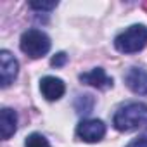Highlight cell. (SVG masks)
I'll return each instance as SVG.
<instances>
[{"mask_svg":"<svg viewBox=\"0 0 147 147\" xmlns=\"http://www.w3.org/2000/svg\"><path fill=\"white\" fill-rule=\"evenodd\" d=\"M75 107H76V113L80 114H88L94 107V99L92 95H80L75 102Z\"/></svg>","mask_w":147,"mask_h":147,"instance_id":"obj_10","label":"cell"},{"mask_svg":"<svg viewBox=\"0 0 147 147\" xmlns=\"http://www.w3.org/2000/svg\"><path fill=\"white\" fill-rule=\"evenodd\" d=\"M0 128H2V138L7 140L11 138L16 130H18V114L16 111L9 109V107H4L2 113H0Z\"/></svg>","mask_w":147,"mask_h":147,"instance_id":"obj_9","label":"cell"},{"mask_svg":"<svg viewBox=\"0 0 147 147\" xmlns=\"http://www.w3.org/2000/svg\"><path fill=\"white\" fill-rule=\"evenodd\" d=\"M126 87L137 95H147V71L144 67H130L125 75Z\"/></svg>","mask_w":147,"mask_h":147,"instance_id":"obj_6","label":"cell"},{"mask_svg":"<svg viewBox=\"0 0 147 147\" xmlns=\"http://www.w3.org/2000/svg\"><path fill=\"white\" fill-rule=\"evenodd\" d=\"M126 147H147V133L145 135H140L137 138H133Z\"/></svg>","mask_w":147,"mask_h":147,"instance_id":"obj_14","label":"cell"},{"mask_svg":"<svg viewBox=\"0 0 147 147\" xmlns=\"http://www.w3.org/2000/svg\"><path fill=\"white\" fill-rule=\"evenodd\" d=\"M66 62H67V55H66L64 52H59V54H55V55L52 57V61H50V64H52L54 67H62Z\"/></svg>","mask_w":147,"mask_h":147,"instance_id":"obj_13","label":"cell"},{"mask_svg":"<svg viewBox=\"0 0 147 147\" xmlns=\"http://www.w3.org/2000/svg\"><path fill=\"white\" fill-rule=\"evenodd\" d=\"M24 147H50V144H49V140L42 133H31L26 138Z\"/></svg>","mask_w":147,"mask_h":147,"instance_id":"obj_11","label":"cell"},{"mask_svg":"<svg viewBox=\"0 0 147 147\" xmlns=\"http://www.w3.org/2000/svg\"><path fill=\"white\" fill-rule=\"evenodd\" d=\"M80 82L90 87H95L99 90H107L113 88V78L106 75V71L102 67H94L92 71L82 73L80 75Z\"/></svg>","mask_w":147,"mask_h":147,"instance_id":"obj_7","label":"cell"},{"mask_svg":"<svg viewBox=\"0 0 147 147\" xmlns=\"http://www.w3.org/2000/svg\"><path fill=\"white\" fill-rule=\"evenodd\" d=\"M19 47L28 57L40 59V57L49 54V50H50V38L43 31L33 28V30H28V31L23 33Z\"/></svg>","mask_w":147,"mask_h":147,"instance_id":"obj_3","label":"cell"},{"mask_svg":"<svg viewBox=\"0 0 147 147\" xmlns=\"http://www.w3.org/2000/svg\"><path fill=\"white\" fill-rule=\"evenodd\" d=\"M19 62L9 50H0V85L2 88H7L18 76Z\"/></svg>","mask_w":147,"mask_h":147,"instance_id":"obj_5","label":"cell"},{"mask_svg":"<svg viewBox=\"0 0 147 147\" xmlns=\"http://www.w3.org/2000/svg\"><path fill=\"white\" fill-rule=\"evenodd\" d=\"M145 45H147V28L144 24H133L114 38V47L121 54L140 52Z\"/></svg>","mask_w":147,"mask_h":147,"instance_id":"obj_2","label":"cell"},{"mask_svg":"<svg viewBox=\"0 0 147 147\" xmlns=\"http://www.w3.org/2000/svg\"><path fill=\"white\" fill-rule=\"evenodd\" d=\"M104 135H106V125L100 119H94V118L83 119L76 126V137L88 144L100 142L104 138Z\"/></svg>","mask_w":147,"mask_h":147,"instance_id":"obj_4","label":"cell"},{"mask_svg":"<svg viewBox=\"0 0 147 147\" xmlns=\"http://www.w3.org/2000/svg\"><path fill=\"white\" fill-rule=\"evenodd\" d=\"M30 7L35 11H52L57 7V2H30Z\"/></svg>","mask_w":147,"mask_h":147,"instance_id":"obj_12","label":"cell"},{"mask_svg":"<svg viewBox=\"0 0 147 147\" xmlns=\"http://www.w3.org/2000/svg\"><path fill=\"white\" fill-rule=\"evenodd\" d=\"M113 125L118 131H133L147 125V104L130 102L121 106L113 118Z\"/></svg>","mask_w":147,"mask_h":147,"instance_id":"obj_1","label":"cell"},{"mask_svg":"<svg viewBox=\"0 0 147 147\" xmlns=\"http://www.w3.org/2000/svg\"><path fill=\"white\" fill-rule=\"evenodd\" d=\"M40 92L47 100H59L66 92V85L61 78L43 76L40 82Z\"/></svg>","mask_w":147,"mask_h":147,"instance_id":"obj_8","label":"cell"}]
</instances>
